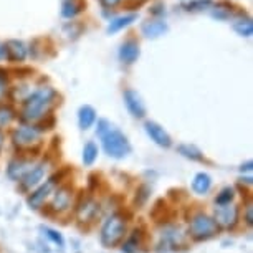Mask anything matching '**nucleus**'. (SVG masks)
<instances>
[{
    "label": "nucleus",
    "instance_id": "1",
    "mask_svg": "<svg viewBox=\"0 0 253 253\" xmlns=\"http://www.w3.org/2000/svg\"><path fill=\"white\" fill-rule=\"evenodd\" d=\"M58 94L51 86H42L37 91L30 93L23 103L22 119L23 121H40L46 114H50L51 108L56 104Z\"/></svg>",
    "mask_w": 253,
    "mask_h": 253
},
{
    "label": "nucleus",
    "instance_id": "2",
    "mask_svg": "<svg viewBox=\"0 0 253 253\" xmlns=\"http://www.w3.org/2000/svg\"><path fill=\"white\" fill-rule=\"evenodd\" d=\"M98 134L101 137L103 147L109 157L123 159L131 152V144L127 141V137L114 126H111L106 119H101L98 123Z\"/></svg>",
    "mask_w": 253,
    "mask_h": 253
},
{
    "label": "nucleus",
    "instance_id": "3",
    "mask_svg": "<svg viewBox=\"0 0 253 253\" xmlns=\"http://www.w3.org/2000/svg\"><path fill=\"white\" fill-rule=\"evenodd\" d=\"M126 235V222L121 215H111L101 228V243L104 247H116Z\"/></svg>",
    "mask_w": 253,
    "mask_h": 253
},
{
    "label": "nucleus",
    "instance_id": "4",
    "mask_svg": "<svg viewBox=\"0 0 253 253\" xmlns=\"http://www.w3.org/2000/svg\"><path fill=\"white\" fill-rule=\"evenodd\" d=\"M220 228L217 227L215 220L212 217L205 215V213H197L192 220H190V237L197 242L209 240V238L215 237Z\"/></svg>",
    "mask_w": 253,
    "mask_h": 253
},
{
    "label": "nucleus",
    "instance_id": "5",
    "mask_svg": "<svg viewBox=\"0 0 253 253\" xmlns=\"http://www.w3.org/2000/svg\"><path fill=\"white\" fill-rule=\"evenodd\" d=\"M40 134L35 126H20L12 132V141L20 149H32L40 141Z\"/></svg>",
    "mask_w": 253,
    "mask_h": 253
},
{
    "label": "nucleus",
    "instance_id": "6",
    "mask_svg": "<svg viewBox=\"0 0 253 253\" xmlns=\"http://www.w3.org/2000/svg\"><path fill=\"white\" fill-rule=\"evenodd\" d=\"M65 172H60V174H55L53 177H50L46 182L42 185L40 189H37L35 192H33L30 197H28V205H30L32 209H40L43 202L46 200V197L53 192V189L61 182V177H63Z\"/></svg>",
    "mask_w": 253,
    "mask_h": 253
},
{
    "label": "nucleus",
    "instance_id": "7",
    "mask_svg": "<svg viewBox=\"0 0 253 253\" xmlns=\"http://www.w3.org/2000/svg\"><path fill=\"white\" fill-rule=\"evenodd\" d=\"M218 228H233L238 222V207L233 204L218 205L215 209V215H213Z\"/></svg>",
    "mask_w": 253,
    "mask_h": 253
},
{
    "label": "nucleus",
    "instance_id": "8",
    "mask_svg": "<svg viewBox=\"0 0 253 253\" xmlns=\"http://www.w3.org/2000/svg\"><path fill=\"white\" fill-rule=\"evenodd\" d=\"M98 213H99V204L94 202L91 197L80 200L78 205H76V218L80 222H93Z\"/></svg>",
    "mask_w": 253,
    "mask_h": 253
},
{
    "label": "nucleus",
    "instance_id": "9",
    "mask_svg": "<svg viewBox=\"0 0 253 253\" xmlns=\"http://www.w3.org/2000/svg\"><path fill=\"white\" fill-rule=\"evenodd\" d=\"M124 104H126L127 111L134 118L137 119L144 118L146 106H144V103H142V98L139 96V93L134 91V89H126V91H124Z\"/></svg>",
    "mask_w": 253,
    "mask_h": 253
},
{
    "label": "nucleus",
    "instance_id": "10",
    "mask_svg": "<svg viewBox=\"0 0 253 253\" xmlns=\"http://www.w3.org/2000/svg\"><path fill=\"white\" fill-rule=\"evenodd\" d=\"M144 129L147 132V136H149L157 146H161V147H170V144H172V139H170V136L167 134L164 127L159 126L157 123L147 121L144 124Z\"/></svg>",
    "mask_w": 253,
    "mask_h": 253
},
{
    "label": "nucleus",
    "instance_id": "11",
    "mask_svg": "<svg viewBox=\"0 0 253 253\" xmlns=\"http://www.w3.org/2000/svg\"><path fill=\"white\" fill-rule=\"evenodd\" d=\"M45 172H46V166L45 164H38L35 167H32V169L22 177L20 189L22 190H30L32 187H35V185L40 184L42 179L45 177Z\"/></svg>",
    "mask_w": 253,
    "mask_h": 253
},
{
    "label": "nucleus",
    "instance_id": "12",
    "mask_svg": "<svg viewBox=\"0 0 253 253\" xmlns=\"http://www.w3.org/2000/svg\"><path fill=\"white\" fill-rule=\"evenodd\" d=\"M139 55H141L139 43L136 40H127L119 46V60L124 65H132L134 61H137Z\"/></svg>",
    "mask_w": 253,
    "mask_h": 253
},
{
    "label": "nucleus",
    "instance_id": "13",
    "mask_svg": "<svg viewBox=\"0 0 253 253\" xmlns=\"http://www.w3.org/2000/svg\"><path fill=\"white\" fill-rule=\"evenodd\" d=\"M3 48H5V58L8 61L18 63V61L25 60L27 48L20 40H8L7 43H3Z\"/></svg>",
    "mask_w": 253,
    "mask_h": 253
},
{
    "label": "nucleus",
    "instance_id": "14",
    "mask_svg": "<svg viewBox=\"0 0 253 253\" xmlns=\"http://www.w3.org/2000/svg\"><path fill=\"white\" fill-rule=\"evenodd\" d=\"M71 195L73 194H71V189L68 187V185L60 187L55 192V197H53V200H51L50 209L53 210V212H65L71 204Z\"/></svg>",
    "mask_w": 253,
    "mask_h": 253
},
{
    "label": "nucleus",
    "instance_id": "15",
    "mask_svg": "<svg viewBox=\"0 0 253 253\" xmlns=\"http://www.w3.org/2000/svg\"><path fill=\"white\" fill-rule=\"evenodd\" d=\"M167 30H169V27L162 20H146L141 25V32L146 38H159L167 33Z\"/></svg>",
    "mask_w": 253,
    "mask_h": 253
},
{
    "label": "nucleus",
    "instance_id": "16",
    "mask_svg": "<svg viewBox=\"0 0 253 253\" xmlns=\"http://www.w3.org/2000/svg\"><path fill=\"white\" fill-rule=\"evenodd\" d=\"M94 121H96V111H94V108L89 106V104L81 106L78 111V124H80L81 129L83 131L89 129V127L94 124Z\"/></svg>",
    "mask_w": 253,
    "mask_h": 253
},
{
    "label": "nucleus",
    "instance_id": "17",
    "mask_svg": "<svg viewBox=\"0 0 253 253\" xmlns=\"http://www.w3.org/2000/svg\"><path fill=\"white\" fill-rule=\"evenodd\" d=\"M30 162L23 161V159H17V161H12L10 164H8V177L13 179V180H22V177L25 175L28 170H30Z\"/></svg>",
    "mask_w": 253,
    "mask_h": 253
},
{
    "label": "nucleus",
    "instance_id": "18",
    "mask_svg": "<svg viewBox=\"0 0 253 253\" xmlns=\"http://www.w3.org/2000/svg\"><path fill=\"white\" fill-rule=\"evenodd\" d=\"M84 7H86L84 0H65L63 7H61V15L65 18H73L83 12Z\"/></svg>",
    "mask_w": 253,
    "mask_h": 253
},
{
    "label": "nucleus",
    "instance_id": "19",
    "mask_svg": "<svg viewBox=\"0 0 253 253\" xmlns=\"http://www.w3.org/2000/svg\"><path fill=\"white\" fill-rule=\"evenodd\" d=\"M210 185H212V179H210L209 174L205 172H200L194 177V182H192V189L194 192H197L199 195H204L209 192Z\"/></svg>",
    "mask_w": 253,
    "mask_h": 253
},
{
    "label": "nucleus",
    "instance_id": "20",
    "mask_svg": "<svg viewBox=\"0 0 253 253\" xmlns=\"http://www.w3.org/2000/svg\"><path fill=\"white\" fill-rule=\"evenodd\" d=\"M137 20V15H126V17H118V18H114V20L109 22V25H108V33H116L119 30H123V28H126V27H129L132 22H136Z\"/></svg>",
    "mask_w": 253,
    "mask_h": 253
},
{
    "label": "nucleus",
    "instance_id": "21",
    "mask_svg": "<svg viewBox=\"0 0 253 253\" xmlns=\"http://www.w3.org/2000/svg\"><path fill=\"white\" fill-rule=\"evenodd\" d=\"M210 15H212V18H217V20H228V18L233 15V7L227 2L217 3V5L212 8Z\"/></svg>",
    "mask_w": 253,
    "mask_h": 253
},
{
    "label": "nucleus",
    "instance_id": "22",
    "mask_svg": "<svg viewBox=\"0 0 253 253\" xmlns=\"http://www.w3.org/2000/svg\"><path fill=\"white\" fill-rule=\"evenodd\" d=\"M177 151H179V154H182L184 157H187L190 161H202L204 159V156L199 147H195L192 144H180L177 147Z\"/></svg>",
    "mask_w": 253,
    "mask_h": 253
},
{
    "label": "nucleus",
    "instance_id": "23",
    "mask_svg": "<svg viewBox=\"0 0 253 253\" xmlns=\"http://www.w3.org/2000/svg\"><path fill=\"white\" fill-rule=\"evenodd\" d=\"M233 30L242 37H252L253 33V23L250 18H240L238 22L233 23Z\"/></svg>",
    "mask_w": 253,
    "mask_h": 253
},
{
    "label": "nucleus",
    "instance_id": "24",
    "mask_svg": "<svg viewBox=\"0 0 253 253\" xmlns=\"http://www.w3.org/2000/svg\"><path fill=\"white\" fill-rule=\"evenodd\" d=\"M141 238H142L141 232L134 230V233L131 235L129 240L123 245V252L124 253H137V250H139V245H141Z\"/></svg>",
    "mask_w": 253,
    "mask_h": 253
},
{
    "label": "nucleus",
    "instance_id": "25",
    "mask_svg": "<svg viewBox=\"0 0 253 253\" xmlns=\"http://www.w3.org/2000/svg\"><path fill=\"white\" fill-rule=\"evenodd\" d=\"M162 238H166V242L169 243V245H172L174 248L179 247L180 243H184V235L180 233L179 228H169V230L162 235Z\"/></svg>",
    "mask_w": 253,
    "mask_h": 253
},
{
    "label": "nucleus",
    "instance_id": "26",
    "mask_svg": "<svg viewBox=\"0 0 253 253\" xmlns=\"http://www.w3.org/2000/svg\"><path fill=\"white\" fill-rule=\"evenodd\" d=\"M98 157V147L94 142H88L83 147V162L86 166H91Z\"/></svg>",
    "mask_w": 253,
    "mask_h": 253
},
{
    "label": "nucleus",
    "instance_id": "27",
    "mask_svg": "<svg viewBox=\"0 0 253 253\" xmlns=\"http://www.w3.org/2000/svg\"><path fill=\"white\" fill-rule=\"evenodd\" d=\"M210 5H212V0H190L184 7L187 12H200L204 8H209Z\"/></svg>",
    "mask_w": 253,
    "mask_h": 253
},
{
    "label": "nucleus",
    "instance_id": "28",
    "mask_svg": "<svg viewBox=\"0 0 253 253\" xmlns=\"http://www.w3.org/2000/svg\"><path fill=\"white\" fill-rule=\"evenodd\" d=\"M15 118V113H13L12 108L8 106H0V127L8 126L12 123V119Z\"/></svg>",
    "mask_w": 253,
    "mask_h": 253
},
{
    "label": "nucleus",
    "instance_id": "29",
    "mask_svg": "<svg viewBox=\"0 0 253 253\" xmlns=\"http://www.w3.org/2000/svg\"><path fill=\"white\" fill-rule=\"evenodd\" d=\"M55 123H56V119H55V116L53 114H46L45 118H42L40 119V124L38 126H35L38 131H48V129H51V127H55Z\"/></svg>",
    "mask_w": 253,
    "mask_h": 253
},
{
    "label": "nucleus",
    "instance_id": "30",
    "mask_svg": "<svg viewBox=\"0 0 253 253\" xmlns=\"http://www.w3.org/2000/svg\"><path fill=\"white\" fill-rule=\"evenodd\" d=\"M232 199H233V189L232 187H225L220 194L217 195L215 202H217V205H227V204L232 202Z\"/></svg>",
    "mask_w": 253,
    "mask_h": 253
},
{
    "label": "nucleus",
    "instance_id": "31",
    "mask_svg": "<svg viewBox=\"0 0 253 253\" xmlns=\"http://www.w3.org/2000/svg\"><path fill=\"white\" fill-rule=\"evenodd\" d=\"M43 232H45V235L50 238V240H53L56 245L58 247H63V238H61V235L58 232H55V230H51V228H43Z\"/></svg>",
    "mask_w": 253,
    "mask_h": 253
},
{
    "label": "nucleus",
    "instance_id": "32",
    "mask_svg": "<svg viewBox=\"0 0 253 253\" xmlns=\"http://www.w3.org/2000/svg\"><path fill=\"white\" fill-rule=\"evenodd\" d=\"M147 0H124V7L127 8V10H136V8L142 7Z\"/></svg>",
    "mask_w": 253,
    "mask_h": 253
},
{
    "label": "nucleus",
    "instance_id": "33",
    "mask_svg": "<svg viewBox=\"0 0 253 253\" xmlns=\"http://www.w3.org/2000/svg\"><path fill=\"white\" fill-rule=\"evenodd\" d=\"M151 13H152V15H164V13H166L164 5H162V3H156V5L151 8Z\"/></svg>",
    "mask_w": 253,
    "mask_h": 253
},
{
    "label": "nucleus",
    "instance_id": "34",
    "mask_svg": "<svg viewBox=\"0 0 253 253\" xmlns=\"http://www.w3.org/2000/svg\"><path fill=\"white\" fill-rule=\"evenodd\" d=\"M99 2H101V5L104 8H111V7H116L121 0H99Z\"/></svg>",
    "mask_w": 253,
    "mask_h": 253
},
{
    "label": "nucleus",
    "instance_id": "35",
    "mask_svg": "<svg viewBox=\"0 0 253 253\" xmlns=\"http://www.w3.org/2000/svg\"><path fill=\"white\" fill-rule=\"evenodd\" d=\"M245 222L248 225H252L253 223V217H252V205H248L247 207V213H245Z\"/></svg>",
    "mask_w": 253,
    "mask_h": 253
},
{
    "label": "nucleus",
    "instance_id": "36",
    "mask_svg": "<svg viewBox=\"0 0 253 253\" xmlns=\"http://www.w3.org/2000/svg\"><path fill=\"white\" fill-rule=\"evenodd\" d=\"M7 88H5V83H0V99L3 98V94H5Z\"/></svg>",
    "mask_w": 253,
    "mask_h": 253
},
{
    "label": "nucleus",
    "instance_id": "37",
    "mask_svg": "<svg viewBox=\"0 0 253 253\" xmlns=\"http://www.w3.org/2000/svg\"><path fill=\"white\" fill-rule=\"evenodd\" d=\"M242 172H243V170H248V172H250V170H252V162H247V164L245 166H242Z\"/></svg>",
    "mask_w": 253,
    "mask_h": 253
},
{
    "label": "nucleus",
    "instance_id": "38",
    "mask_svg": "<svg viewBox=\"0 0 253 253\" xmlns=\"http://www.w3.org/2000/svg\"><path fill=\"white\" fill-rule=\"evenodd\" d=\"M5 58V48H3V43H0V60Z\"/></svg>",
    "mask_w": 253,
    "mask_h": 253
},
{
    "label": "nucleus",
    "instance_id": "39",
    "mask_svg": "<svg viewBox=\"0 0 253 253\" xmlns=\"http://www.w3.org/2000/svg\"><path fill=\"white\" fill-rule=\"evenodd\" d=\"M0 144H2V136H0Z\"/></svg>",
    "mask_w": 253,
    "mask_h": 253
}]
</instances>
